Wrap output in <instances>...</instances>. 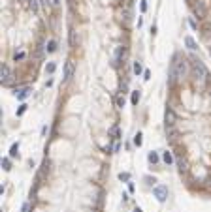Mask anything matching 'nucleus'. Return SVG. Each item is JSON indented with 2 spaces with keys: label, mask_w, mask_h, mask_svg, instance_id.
<instances>
[{
  "label": "nucleus",
  "mask_w": 211,
  "mask_h": 212,
  "mask_svg": "<svg viewBox=\"0 0 211 212\" xmlns=\"http://www.w3.org/2000/svg\"><path fill=\"white\" fill-rule=\"evenodd\" d=\"M0 79H2V83L6 85V83H10V68L8 66H2V71H0Z\"/></svg>",
  "instance_id": "7"
},
{
  "label": "nucleus",
  "mask_w": 211,
  "mask_h": 212,
  "mask_svg": "<svg viewBox=\"0 0 211 212\" xmlns=\"http://www.w3.org/2000/svg\"><path fill=\"white\" fill-rule=\"evenodd\" d=\"M72 75H74V62L68 60L64 64V81H70Z\"/></svg>",
  "instance_id": "5"
},
{
  "label": "nucleus",
  "mask_w": 211,
  "mask_h": 212,
  "mask_svg": "<svg viewBox=\"0 0 211 212\" xmlns=\"http://www.w3.org/2000/svg\"><path fill=\"white\" fill-rule=\"evenodd\" d=\"M179 169H181L183 173L187 171V162H185V160H179Z\"/></svg>",
  "instance_id": "22"
},
{
  "label": "nucleus",
  "mask_w": 211,
  "mask_h": 212,
  "mask_svg": "<svg viewBox=\"0 0 211 212\" xmlns=\"http://www.w3.org/2000/svg\"><path fill=\"white\" fill-rule=\"evenodd\" d=\"M138 102H140V92L134 90L132 92V105H138Z\"/></svg>",
  "instance_id": "15"
},
{
  "label": "nucleus",
  "mask_w": 211,
  "mask_h": 212,
  "mask_svg": "<svg viewBox=\"0 0 211 212\" xmlns=\"http://www.w3.org/2000/svg\"><path fill=\"white\" fill-rule=\"evenodd\" d=\"M111 135H119V126H113V128H111Z\"/></svg>",
  "instance_id": "25"
},
{
  "label": "nucleus",
  "mask_w": 211,
  "mask_h": 212,
  "mask_svg": "<svg viewBox=\"0 0 211 212\" xmlns=\"http://www.w3.org/2000/svg\"><path fill=\"white\" fill-rule=\"evenodd\" d=\"M134 145L141 146V133H136V137H134Z\"/></svg>",
  "instance_id": "19"
},
{
  "label": "nucleus",
  "mask_w": 211,
  "mask_h": 212,
  "mask_svg": "<svg viewBox=\"0 0 211 212\" xmlns=\"http://www.w3.org/2000/svg\"><path fill=\"white\" fill-rule=\"evenodd\" d=\"M2 169H4V171H10V169H11L10 158H4V160H2Z\"/></svg>",
  "instance_id": "14"
},
{
  "label": "nucleus",
  "mask_w": 211,
  "mask_h": 212,
  "mask_svg": "<svg viewBox=\"0 0 211 212\" xmlns=\"http://www.w3.org/2000/svg\"><path fill=\"white\" fill-rule=\"evenodd\" d=\"M15 96H17V99H26L30 96V88H21L15 92Z\"/></svg>",
  "instance_id": "9"
},
{
  "label": "nucleus",
  "mask_w": 211,
  "mask_h": 212,
  "mask_svg": "<svg viewBox=\"0 0 211 212\" xmlns=\"http://www.w3.org/2000/svg\"><path fill=\"white\" fill-rule=\"evenodd\" d=\"M143 75H145V79H149V77H151V71L145 70V71H143Z\"/></svg>",
  "instance_id": "28"
},
{
  "label": "nucleus",
  "mask_w": 211,
  "mask_h": 212,
  "mask_svg": "<svg viewBox=\"0 0 211 212\" xmlns=\"http://www.w3.org/2000/svg\"><path fill=\"white\" fill-rule=\"evenodd\" d=\"M185 75H187V60L181 58L179 55H175L173 62H172V68H170V85H175Z\"/></svg>",
  "instance_id": "1"
},
{
  "label": "nucleus",
  "mask_w": 211,
  "mask_h": 212,
  "mask_svg": "<svg viewBox=\"0 0 211 212\" xmlns=\"http://www.w3.org/2000/svg\"><path fill=\"white\" fill-rule=\"evenodd\" d=\"M140 8H141V11H145V10H147V0H141Z\"/></svg>",
  "instance_id": "26"
},
{
  "label": "nucleus",
  "mask_w": 211,
  "mask_h": 212,
  "mask_svg": "<svg viewBox=\"0 0 211 212\" xmlns=\"http://www.w3.org/2000/svg\"><path fill=\"white\" fill-rule=\"evenodd\" d=\"M209 55H211V51H209Z\"/></svg>",
  "instance_id": "32"
},
{
  "label": "nucleus",
  "mask_w": 211,
  "mask_h": 212,
  "mask_svg": "<svg viewBox=\"0 0 211 212\" xmlns=\"http://www.w3.org/2000/svg\"><path fill=\"white\" fill-rule=\"evenodd\" d=\"M25 111H26V105H25V103H23V105H21V107H19V111H17V115H23V113H25Z\"/></svg>",
  "instance_id": "24"
},
{
  "label": "nucleus",
  "mask_w": 211,
  "mask_h": 212,
  "mask_svg": "<svg viewBox=\"0 0 211 212\" xmlns=\"http://www.w3.org/2000/svg\"><path fill=\"white\" fill-rule=\"evenodd\" d=\"M19 2H29V0H19Z\"/></svg>",
  "instance_id": "31"
},
{
  "label": "nucleus",
  "mask_w": 211,
  "mask_h": 212,
  "mask_svg": "<svg viewBox=\"0 0 211 212\" xmlns=\"http://www.w3.org/2000/svg\"><path fill=\"white\" fill-rule=\"evenodd\" d=\"M153 193H155V197H157L158 203H164L166 199H168V188L162 186V184H160V186H155Z\"/></svg>",
  "instance_id": "3"
},
{
  "label": "nucleus",
  "mask_w": 211,
  "mask_h": 212,
  "mask_svg": "<svg viewBox=\"0 0 211 212\" xmlns=\"http://www.w3.org/2000/svg\"><path fill=\"white\" fill-rule=\"evenodd\" d=\"M162 160H164V162H166V163H168V165H170V163H172V162H173V158H172V154H170V152H168V150H166V152H164V154H162Z\"/></svg>",
  "instance_id": "13"
},
{
  "label": "nucleus",
  "mask_w": 211,
  "mask_h": 212,
  "mask_svg": "<svg viewBox=\"0 0 211 212\" xmlns=\"http://www.w3.org/2000/svg\"><path fill=\"white\" fill-rule=\"evenodd\" d=\"M58 2H61V0H51V6L57 8V6H58Z\"/></svg>",
  "instance_id": "27"
},
{
  "label": "nucleus",
  "mask_w": 211,
  "mask_h": 212,
  "mask_svg": "<svg viewBox=\"0 0 211 212\" xmlns=\"http://www.w3.org/2000/svg\"><path fill=\"white\" fill-rule=\"evenodd\" d=\"M147 160H149L151 163H157V162H158V154H157V152H149V156H147Z\"/></svg>",
  "instance_id": "12"
},
{
  "label": "nucleus",
  "mask_w": 211,
  "mask_h": 212,
  "mask_svg": "<svg viewBox=\"0 0 211 212\" xmlns=\"http://www.w3.org/2000/svg\"><path fill=\"white\" fill-rule=\"evenodd\" d=\"M185 45L189 47L190 51H196V49H198V45H196V41H194L192 36H185Z\"/></svg>",
  "instance_id": "8"
},
{
  "label": "nucleus",
  "mask_w": 211,
  "mask_h": 212,
  "mask_svg": "<svg viewBox=\"0 0 211 212\" xmlns=\"http://www.w3.org/2000/svg\"><path fill=\"white\" fill-rule=\"evenodd\" d=\"M164 118H166V128H172L173 124H175V115H173V111L172 109H166V115H164Z\"/></svg>",
  "instance_id": "6"
},
{
  "label": "nucleus",
  "mask_w": 211,
  "mask_h": 212,
  "mask_svg": "<svg viewBox=\"0 0 211 212\" xmlns=\"http://www.w3.org/2000/svg\"><path fill=\"white\" fill-rule=\"evenodd\" d=\"M55 68H57V66H55V64H53V62H49V64H47V66H45V70H47V73H53V71H55Z\"/></svg>",
  "instance_id": "20"
},
{
  "label": "nucleus",
  "mask_w": 211,
  "mask_h": 212,
  "mask_svg": "<svg viewBox=\"0 0 211 212\" xmlns=\"http://www.w3.org/2000/svg\"><path fill=\"white\" fill-rule=\"evenodd\" d=\"M192 66H194V79H196V83H205V79H208V70H205L204 62L198 60V58H194L192 60Z\"/></svg>",
  "instance_id": "2"
},
{
  "label": "nucleus",
  "mask_w": 211,
  "mask_h": 212,
  "mask_svg": "<svg viewBox=\"0 0 211 212\" xmlns=\"http://www.w3.org/2000/svg\"><path fill=\"white\" fill-rule=\"evenodd\" d=\"M134 212H141V210H140V209H136V210H134Z\"/></svg>",
  "instance_id": "30"
},
{
  "label": "nucleus",
  "mask_w": 211,
  "mask_h": 212,
  "mask_svg": "<svg viewBox=\"0 0 211 212\" xmlns=\"http://www.w3.org/2000/svg\"><path fill=\"white\" fill-rule=\"evenodd\" d=\"M10 158H19V143H13L10 148Z\"/></svg>",
  "instance_id": "10"
},
{
  "label": "nucleus",
  "mask_w": 211,
  "mask_h": 212,
  "mask_svg": "<svg viewBox=\"0 0 211 212\" xmlns=\"http://www.w3.org/2000/svg\"><path fill=\"white\" fill-rule=\"evenodd\" d=\"M121 57H125V47H119L117 49V53H115V64H119Z\"/></svg>",
  "instance_id": "11"
},
{
  "label": "nucleus",
  "mask_w": 211,
  "mask_h": 212,
  "mask_svg": "<svg viewBox=\"0 0 211 212\" xmlns=\"http://www.w3.org/2000/svg\"><path fill=\"white\" fill-rule=\"evenodd\" d=\"M55 49H57V43H55V41H53V39H51V41H49V43H47V53H53V51H55Z\"/></svg>",
  "instance_id": "17"
},
{
  "label": "nucleus",
  "mask_w": 211,
  "mask_h": 212,
  "mask_svg": "<svg viewBox=\"0 0 211 212\" xmlns=\"http://www.w3.org/2000/svg\"><path fill=\"white\" fill-rule=\"evenodd\" d=\"M119 180L128 182V180H130V175H128V173H121V175H119Z\"/></svg>",
  "instance_id": "21"
},
{
  "label": "nucleus",
  "mask_w": 211,
  "mask_h": 212,
  "mask_svg": "<svg viewBox=\"0 0 211 212\" xmlns=\"http://www.w3.org/2000/svg\"><path fill=\"white\" fill-rule=\"evenodd\" d=\"M117 105L119 107H125V98H123V96H119V98H117Z\"/></svg>",
  "instance_id": "23"
},
{
  "label": "nucleus",
  "mask_w": 211,
  "mask_h": 212,
  "mask_svg": "<svg viewBox=\"0 0 211 212\" xmlns=\"http://www.w3.org/2000/svg\"><path fill=\"white\" fill-rule=\"evenodd\" d=\"M29 8L32 11H38V2H36V0H29Z\"/></svg>",
  "instance_id": "18"
},
{
  "label": "nucleus",
  "mask_w": 211,
  "mask_h": 212,
  "mask_svg": "<svg viewBox=\"0 0 211 212\" xmlns=\"http://www.w3.org/2000/svg\"><path fill=\"white\" fill-rule=\"evenodd\" d=\"M141 71H143V68H141V64H140V62H134V73H136V75H140V73H141Z\"/></svg>",
  "instance_id": "16"
},
{
  "label": "nucleus",
  "mask_w": 211,
  "mask_h": 212,
  "mask_svg": "<svg viewBox=\"0 0 211 212\" xmlns=\"http://www.w3.org/2000/svg\"><path fill=\"white\" fill-rule=\"evenodd\" d=\"M192 11L196 17H205V11H208V8H205V2L204 0H196V2L192 4Z\"/></svg>",
  "instance_id": "4"
},
{
  "label": "nucleus",
  "mask_w": 211,
  "mask_h": 212,
  "mask_svg": "<svg viewBox=\"0 0 211 212\" xmlns=\"http://www.w3.org/2000/svg\"><path fill=\"white\" fill-rule=\"evenodd\" d=\"M23 212H29V203H25V205H23V209H21Z\"/></svg>",
  "instance_id": "29"
}]
</instances>
